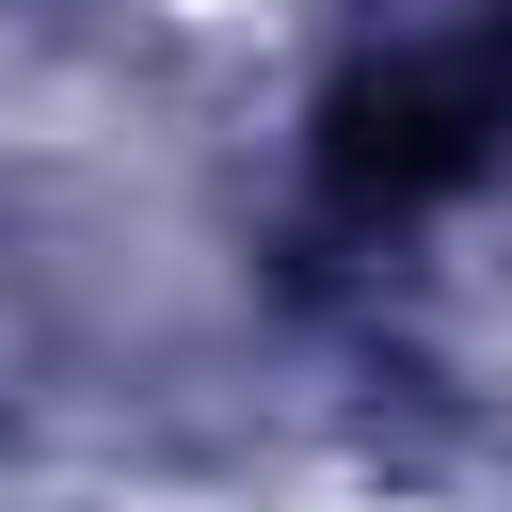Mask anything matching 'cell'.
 Listing matches in <instances>:
<instances>
[{
	"instance_id": "obj_1",
	"label": "cell",
	"mask_w": 512,
	"mask_h": 512,
	"mask_svg": "<svg viewBox=\"0 0 512 512\" xmlns=\"http://www.w3.org/2000/svg\"><path fill=\"white\" fill-rule=\"evenodd\" d=\"M512 160V16L480 32H432V48H384L368 80H336L320 112V192L352 224H400V208H448L464 176Z\"/></svg>"
}]
</instances>
